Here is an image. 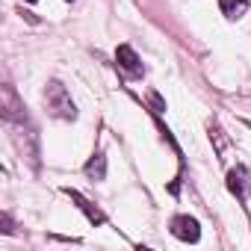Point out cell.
I'll return each mask as SVG.
<instances>
[{
  "label": "cell",
  "instance_id": "obj_1",
  "mask_svg": "<svg viewBox=\"0 0 251 251\" xmlns=\"http://www.w3.org/2000/svg\"><path fill=\"white\" fill-rule=\"evenodd\" d=\"M45 103H48L50 115H56V118H62V121H74V118H77V106H74L68 89H65L59 80H50V83H48V89H45Z\"/></svg>",
  "mask_w": 251,
  "mask_h": 251
},
{
  "label": "cell",
  "instance_id": "obj_2",
  "mask_svg": "<svg viewBox=\"0 0 251 251\" xmlns=\"http://www.w3.org/2000/svg\"><path fill=\"white\" fill-rule=\"evenodd\" d=\"M0 109H3V118L6 121H27V106H24V100L15 95V89L6 83L3 89H0Z\"/></svg>",
  "mask_w": 251,
  "mask_h": 251
},
{
  "label": "cell",
  "instance_id": "obj_3",
  "mask_svg": "<svg viewBox=\"0 0 251 251\" xmlns=\"http://www.w3.org/2000/svg\"><path fill=\"white\" fill-rule=\"evenodd\" d=\"M169 230H172V236L180 239V242H198V239H201V227H198V222H195L192 216H175Z\"/></svg>",
  "mask_w": 251,
  "mask_h": 251
},
{
  "label": "cell",
  "instance_id": "obj_4",
  "mask_svg": "<svg viewBox=\"0 0 251 251\" xmlns=\"http://www.w3.org/2000/svg\"><path fill=\"white\" fill-rule=\"evenodd\" d=\"M227 189L239 198V201H248L251 198V175L245 166H233L227 172Z\"/></svg>",
  "mask_w": 251,
  "mask_h": 251
},
{
  "label": "cell",
  "instance_id": "obj_5",
  "mask_svg": "<svg viewBox=\"0 0 251 251\" xmlns=\"http://www.w3.org/2000/svg\"><path fill=\"white\" fill-rule=\"evenodd\" d=\"M115 59H118V65L127 71L130 77H142V59L136 56V50L130 48V45H118V50H115Z\"/></svg>",
  "mask_w": 251,
  "mask_h": 251
},
{
  "label": "cell",
  "instance_id": "obj_6",
  "mask_svg": "<svg viewBox=\"0 0 251 251\" xmlns=\"http://www.w3.org/2000/svg\"><path fill=\"white\" fill-rule=\"evenodd\" d=\"M65 195H68V198H71V201H74V204L83 210V213H86V219H89L92 225H103V222H106V216H103V213H100V210H98V207L89 201V198H83L77 189H65Z\"/></svg>",
  "mask_w": 251,
  "mask_h": 251
},
{
  "label": "cell",
  "instance_id": "obj_7",
  "mask_svg": "<svg viewBox=\"0 0 251 251\" xmlns=\"http://www.w3.org/2000/svg\"><path fill=\"white\" fill-rule=\"evenodd\" d=\"M86 177L89 180H103L106 177V154L103 151H95L92 157H89V163H86Z\"/></svg>",
  "mask_w": 251,
  "mask_h": 251
},
{
  "label": "cell",
  "instance_id": "obj_8",
  "mask_svg": "<svg viewBox=\"0 0 251 251\" xmlns=\"http://www.w3.org/2000/svg\"><path fill=\"white\" fill-rule=\"evenodd\" d=\"M219 9L227 21H239L248 12V0H219Z\"/></svg>",
  "mask_w": 251,
  "mask_h": 251
},
{
  "label": "cell",
  "instance_id": "obj_9",
  "mask_svg": "<svg viewBox=\"0 0 251 251\" xmlns=\"http://www.w3.org/2000/svg\"><path fill=\"white\" fill-rule=\"evenodd\" d=\"M0 225H3V227H0V230H3V233H12V230H15V227H12V219H9L6 213L0 216Z\"/></svg>",
  "mask_w": 251,
  "mask_h": 251
},
{
  "label": "cell",
  "instance_id": "obj_10",
  "mask_svg": "<svg viewBox=\"0 0 251 251\" xmlns=\"http://www.w3.org/2000/svg\"><path fill=\"white\" fill-rule=\"evenodd\" d=\"M27 3H36V0H27Z\"/></svg>",
  "mask_w": 251,
  "mask_h": 251
}]
</instances>
